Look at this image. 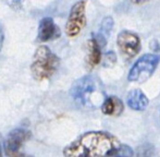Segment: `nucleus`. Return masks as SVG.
<instances>
[{
  "mask_svg": "<svg viewBox=\"0 0 160 157\" xmlns=\"http://www.w3.org/2000/svg\"><path fill=\"white\" fill-rule=\"evenodd\" d=\"M120 145L119 140L105 131H91L69 144L63 149V155L69 157H100L110 156Z\"/></svg>",
  "mask_w": 160,
  "mask_h": 157,
  "instance_id": "nucleus-1",
  "label": "nucleus"
},
{
  "mask_svg": "<svg viewBox=\"0 0 160 157\" xmlns=\"http://www.w3.org/2000/svg\"><path fill=\"white\" fill-rule=\"evenodd\" d=\"M70 93L78 106L88 109L100 106L106 98L102 86L98 80L91 74L78 78L72 85Z\"/></svg>",
  "mask_w": 160,
  "mask_h": 157,
  "instance_id": "nucleus-2",
  "label": "nucleus"
},
{
  "mask_svg": "<svg viewBox=\"0 0 160 157\" xmlns=\"http://www.w3.org/2000/svg\"><path fill=\"white\" fill-rule=\"evenodd\" d=\"M60 66V59L47 46L36 49L31 63V72L36 81H45L51 78Z\"/></svg>",
  "mask_w": 160,
  "mask_h": 157,
  "instance_id": "nucleus-3",
  "label": "nucleus"
},
{
  "mask_svg": "<svg viewBox=\"0 0 160 157\" xmlns=\"http://www.w3.org/2000/svg\"><path fill=\"white\" fill-rule=\"evenodd\" d=\"M160 62V55L157 53H146L136 60L131 68L128 75L130 82L143 83L154 74L155 70Z\"/></svg>",
  "mask_w": 160,
  "mask_h": 157,
  "instance_id": "nucleus-4",
  "label": "nucleus"
},
{
  "mask_svg": "<svg viewBox=\"0 0 160 157\" xmlns=\"http://www.w3.org/2000/svg\"><path fill=\"white\" fill-rule=\"evenodd\" d=\"M86 26V0H80L73 4L65 23V34L74 38Z\"/></svg>",
  "mask_w": 160,
  "mask_h": 157,
  "instance_id": "nucleus-5",
  "label": "nucleus"
},
{
  "mask_svg": "<svg viewBox=\"0 0 160 157\" xmlns=\"http://www.w3.org/2000/svg\"><path fill=\"white\" fill-rule=\"evenodd\" d=\"M117 46L125 60H131L141 51L142 45L138 35L131 31H122L117 37Z\"/></svg>",
  "mask_w": 160,
  "mask_h": 157,
  "instance_id": "nucleus-6",
  "label": "nucleus"
},
{
  "mask_svg": "<svg viewBox=\"0 0 160 157\" xmlns=\"http://www.w3.org/2000/svg\"><path fill=\"white\" fill-rule=\"evenodd\" d=\"M31 138V132L25 129H14L8 134L4 141V151L7 155H17Z\"/></svg>",
  "mask_w": 160,
  "mask_h": 157,
  "instance_id": "nucleus-7",
  "label": "nucleus"
},
{
  "mask_svg": "<svg viewBox=\"0 0 160 157\" xmlns=\"http://www.w3.org/2000/svg\"><path fill=\"white\" fill-rule=\"evenodd\" d=\"M60 32L58 26L53 22L51 18H44L40 20L38 25V40L39 42H48V40L55 39L59 36Z\"/></svg>",
  "mask_w": 160,
  "mask_h": 157,
  "instance_id": "nucleus-8",
  "label": "nucleus"
},
{
  "mask_svg": "<svg viewBox=\"0 0 160 157\" xmlns=\"http://www.w3.org/2000/svg\"><path fill=\"white\" fill-rule=\"evenodd\" d=\"M127 104L131 109L136 111H144L147 108L149 100L147 96L138 89H134L128 92L127 96Z\"/></svg>",
  "mask_w": 160,
  "mask_h": 157,
  "instance_id": "nucleus-9",
  "label": "nucleus"
},
{
  "mask_svg": "<svg viewBox=\"0 0 160 157\" xmlns=\"http://www.w3.org/2000/svg\"><path fill=\"white\" fill-rule=\"evenodd\" d=\"M86 67L88 70H92L98 66L101 61V47L92 37L86 43Z\"/></svg>",
  "mask_w": 160,
  "mask_h": 157,
  "instance_id": "nucleus-10",
  "label": "nucleus"
},
{
  "mask_svg": "<svg viewBox=\"0 0 160 157\" xmlns=\"http://www.w3.org/2000/svg\"><path fill=\"white\" fill-rule=\"evenodd\" d=\"M101 106V111L103 115L111 116V117H117L120 116L123 113V106L122 100L117 96H108L103 99Z\"/></svg>",
  "mask_w": 160,
  "mask_h": 157,
  "instance_id": "nucleus-11",
  "label": "nucleus"
},
{
  "mask_svg": "<svg viewBox=\"0 0 160 157\" xmlns=\"http://www.w3.org/2000/svg\"><path fill=\"white\" fill-rule=\"evenodd\" d=\"M113 28V19L111 17H106L100 24V28L96 34L93 35V38L96 40L97 44L101 47V49L107 45L108 37Z\"/></svg>",
  "mask_w": 160,
  "mask_h": 157,
  "instance_id": "nucleus-12",
  "label": "nucleus"
},
{
  "mask_svg": "<svg viewBox=\"0 0 160 157\" xmlns=\"http://www.w3.org/2000/svg\"><path fill=\"white\" fill-rule=\"evenodd\" d=\"M133 155H134V153H133V149L130 146L124 144H120L112 151L110 156H133Z\"/></svg>",
  "mask_w": 160,
  "mask_h": 157,
  "instance_id": "nucleus-13",
  "label": "nucleus"
},
{
  "mask_svg": "<svg viewBox=\"0 0 160 157\" xmlns=\"http://www.w3.org/2000/svg\"><path fill=\"white\" fill-rule=\"evenodd\" d=\"M117 62V55L113 51H109L106 53L105 60H103V66L105 67H112Z\"/></svg>",
  "mask_w": 160,
  "mask_h": 157,
  "instance_id": "nucleus-14",
  "label": "nucleus"
},
{
  "mask_svg": "<svg viewBox=\"0 0 160 157\" xmlns=\"http://www.w3.org/2000/svg\"><path fill=\"white\" fill-rule=\"evenodd\" d=\"M149 48L152 49L154 53H159L160 51V36L154 38L149 43Z\"/></svg>",
  "mask_w": 160,
  "mask_h": 157,
  "instance_id": "nucleus-15",
  "label": "nucleus"
},
{
  "mask_svg": "<svg viewBox=\"0 0 160 157\" xmlns=\"http://www.w3.org/2000/svg\"><path fill=\"white\" fill-rule=\"evenodd\" d=\"M2 44H3V30L0 25V50L2 48Z\"/></svg>",
  "mask_w": 160,
  "mask_h": 157,
  "instance_id": "nucleus-16",
  "label": "nucleus"
},
{
  "mask_svg": "<svg viewBox=\"0 0 160 157\" xmlns=\"http://www.w3.org/2000/svg\"><path fill=\"white\" fill-rule=\"evenodd\" d=\"M148 0H131V2L132 3H135V4H142V3H145V2H147Z\"/></svg>",
  "mask_w": 160,
  "mask_h": 157,
  "instance_id": "nucleus-17",
  "label": "nucleus"
},
{
  "mask_svg": "<svg viewBox=\"0 0 160 157\" xmlns=\"http://www.w3.org/2000/svg\"><path fill=\"white\" fill-rule=\"evenodd\" d=\"M2 155V136L0 134V156Z\"/></svg>",
  "mask_w": 160,
  "mask_h": 157,
  "instance_id": "nucleus-18",
  "label": "nucleus"
},
{
  "mask_svg": "<svg viewBox=\"0 0 160 157\" xmlns=\"http://www.w3.org/2000/svg\"><path fill=\"white\" fill-rule=\"evenodd\" d=\"M13 1H15V2H20L21 0H13Z\"/></svg>",
  "mask_w": 160,
  "mask_h": 157,
  "instance_id": "nucleus-19",
  "label": "nucleus"
}]
</instances>
